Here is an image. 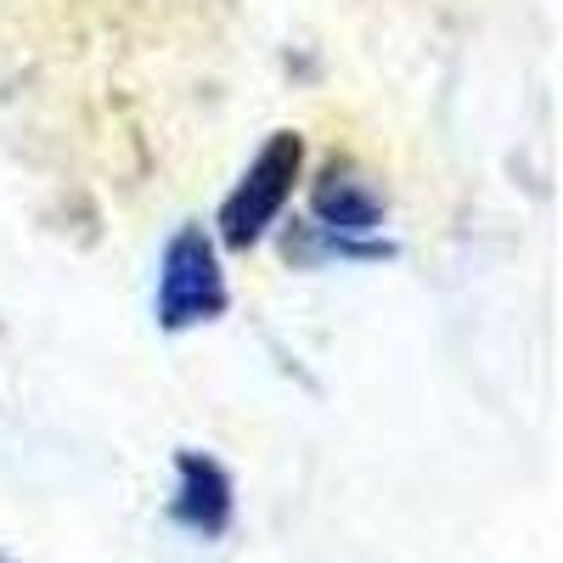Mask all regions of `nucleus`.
Returning <instances> with one entry per match:
<instances>
[{"label": "nucleus", "mask_w": 563, "mask_h": 563, "mask_svg": "<svg viewBox=\"0 0 563 563\" xmlns=\"http://www.w3.org/2000/svg\"><path fill=\"white\" fill-rule=\"evenodd\" d=\"M384 220H389V198L372 186V175L355 158L321 164V175L310 180V225L350 243H372V231H384Z\"/></svg>", "instance_id": "7ed1b4c3"}, {"label": "nucleus", "mask_w": 563, "mask_h": 563, "mask_svg": "<svg viewBox=\"0 0 563 563\" xmlns=\"http://www.w3.org/2000/svg\"><path fill=\"white\" fill-rule=\"evenodd\" d=\"M299 180H305V135H299V130H276V135H265V147L249 158V169L231 180V192L220 198L214 243L231 249V254L260 249L271 231H276L282 209L294 203Z\"/></svg>", "instance_id": "f257e3e1"}, {"label": "nucleus", "mask_w": 563, "mask_h": 563, "mask_svg": "<svg viewBox=\"0 0 563 563\" xmlns=\"http://www.w3.org/2000/svg\"><path fill=\"white\" fill-rule=\"evenodd\" d=\"M231 305L225 271H220V243L203 225H180L158 254V294L153 316L164 333H192V327L220 321Z\"/></svg>", "instance_id": "f03ea898"}, {"label": "nucleus", "mask_w": 563, "mask_h": 563, "mask_svg": "<svg viewBox=\"0 0 563 563\" xmlns=\"http://www.w3.org/2000/svg\"><path fill=\"white\" fill-rule=\"evenodd\" d=\"M231 507H238V490H231L225 467L203 451H180L175 456V501H169L175 519L209 541V536H225Z\"/></svg>", "instance_id": "20e7f679"}, {"label": "nucleus", "mask_w": 563, "mask_h": 563, "mask_svg": "<svg viewBox=\"0 0 563 563\" xmlns=\"http://www.w3.org/2000/svg\"><path fill=\"white\" fill-rule=\"evenodd\" d=\"M0 563H12V558H0Z\"/></svg>", "instance_id": "39448f33"}]
</instances>
